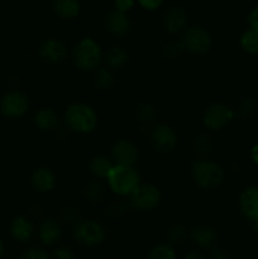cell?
I'll return each mask as SVG.
<instances>
[{
    "label": "cell",
    "instance_id": "obj_1",
    "mask_svg": "<svg viewBox=\"0 0 258 259\" xmlns=\"http://www.w3.org/2000/svg\"><path fill=\"white\" fill-rule=\"evenodd\" d=\"M65 120L68 128L77 133H90L98 125V115L90 105L72 104L67 108Z\"/></svg>",
    "mask_w": 258,
    "mask_h": 259
},
{
    "label": "cell",
    "instance_id": "obj_2",
    "mask_svg": "<svg viewBox=\"0 0 258 259\" xmlns=\"http://www.w3.org/2000/svg\"><path fill=\"white\" fill-rule=\"evenodd\" d=\"M109 186L115 194L121 196H131L132 192L138 187L139 174L133 166H119L114 164L113 169L110 171L109 176L106 177Z\"/></svg>",
    "mask_w": 258,
    "mask_h": 259
},
{
    "label": "cell",
    "instance_id": "obj_3",
    "mask_svg": "<svg viewBox=\"0 0 258 259\" xmlns=\"http://www.w3.org/2000/svg\"><path fill=\"white\" fill-rule=\"evenodd\" d=\"M72 60L76 67H78L80 70H96L103 60L100 46L91 38H83L73 48Z\"/></svg>",
    "mask_w": 258,
    "mask_h": 259
},
{
    "label": "cell",
    "instance_id": "obj_4",
    "mask_svg": "<svg viewBox=\"0 0 258 259\" xmlns=\"http://www.w3.org/2000/svg\"><path fill=\"white\" fill-rule=\"evenodd\" d=\"M191 175L201 189H214L223 184L225 174L222 167L211 161H196L191 166Z\"/></svg>",
    "mask_w": 258,
    "mask_h": 259
},
{
    "label": "cell",
    "instance_id": "obj_5",
    "mask_svg": "<svg viewBox=\"0 0 258 259\" xmlns=\"http://www.w3.org/2000/svg\"><path fill=\"white\" fill-rule=\"evenodd\" d=\"M211 35L206 29L200 27H191L185 30V33L181 37V46L182 50H186L187 52L194 53V55H204L209 52L211 48Z\"/></svg>",
    "mask_w": 258,
    "mask_h": 259
},
{
    "label": "cell",
    "instance_id": "obj_6",
    "mask_svg": "<svg viewBox=\"0 0 258 259\" xmlns=\"http://www.w3.org/2000/svg\"><path fill=\"white\" fill-rule=\"evenodd\" d=\"M76 240L86 247H95V245L101 244L105 239V230L94 220H82L77 223L73 232Z\"/></svg>",
    "mask_w": 258,
    "mask_h": 259
},
{
    "label": "cell",
    "instance_id": "obj_7",
    "mask_svg": "<svg viewBox=\"0 0 258 259\" xmlns=\"http://www.w3.org/2000/svg\"><path fill=\"white\" fill-rule=\"evenodd\" d=\"M161 201V192L156 186L139 184L131 194V204L138 210H153Z\"/></svg>",
    "mask_w": 258,
    "mask_h": 259
},
{
    "label": "cell",
    "instance_id": "obj_8",
    "mask_svg": "<svg viewBox=\"0 0 258 259\" xmlns=\"http://www.w3.org/2000/svg\"><path fill=\"white\" fill-rule=\"evenodd\" d=\"M235 118V113L225 104H212L204 114V124L211 131H219L229 125Z\"/></svg>",
    "mask_w": 258,
    "mask_h": 259
},
{
    "label": "cell",
    "instance_id": "obj_9",
    "mask_svg": "<svg viewBox=\"0 0 258 259\" xmlns=\"http://www.w3.org/2000/svg\"><path fill=\"white\" fill-rule=\"evenodd\" d=\"M29 108V100L22 91H10L0 100V111L8 118H19Z\"/></svg>",
    "mask_w": 258,
    "mask_h": 259
},
{
    "label": "cell",
    "instance_id": "obj_10",
    "mask_svg": "<svg viewBox=\"0 0 258 259\" xmlns=\"http://www.w3.org/2000/svg\"><path fill=\"white\" fill-rule=\"evenodd\" d=\"M151 141L157 151L168 153L176 147L177 137L171 126L166 125V124H159L152 131Z\"/></svg>",
    "mask_w": 258,
    "mask_h": 259
},
{
    "label": "cell",
    "instance_id": "obj_11",
    "mask_svg": "<svg viewBox=\"0 0 258 259\" xmlns=\"http://www.w3.org/2000/svg\"><path fill=\"white\" fill-rule=\"evenodd\" d=\"M239 210L250 223L258 219V186H249L243 190L239 196Z\"/></svg>",
    "mask_w": 258,
    "mask_h": 259
},
{
    "label": "cell",
    "instance_id": "obj_12",
    "mask_svg": "<svg viewBox=\"0 0 258 259\" xmlns=\"http://www.w3.org/2000/svg\"><path fill=\"white\" fill-rule=\"evenodd\" d=\"M111 156L119 166H133L138 159V149L132 142L118 141L113 146Z\"/></svg>",
    "mask_w": 258,
    "mask_h": 259
},
{
    "label": "cell",
    "instance_id": "obj_13",
    "mask_svg": "<svg viewBox=\"0 0 258 259\" xmlns=\"http://www.w3.org/2000/svg\"><path fill=\"white\" fill-rule=\"evenodd\" d=\"M39 56L48 63H60L67 57V48L58 39H47L40 45Z\"/></svg>",
    "mask_w": 258,
    "mask_h": 259
},
{
    "label": "cell",
    "instance_id": "obj_14",
    "mask_svg": "<svg viewBox=\"0 0 258 259\" xmlns=\"http://www.w3.org/2000/svg\"><path fill=\"white\" fill-rule=\"evenodd\" d=\"M105 27L115 37H124L131 30V19L126 13L115 9L106 15Z\"/></svg>",
    "mask_w": 258,
    "mask_h": 259
},
{
    "label": "cell",
    "instance_id": "obj_15",
    "mask_svg": "<svg viewBox=\"0 0 258 259\" xmlns=\"http://www.w3.org/2000/svg\"><path fill=\"white\" fill-rule=\"evenodd\" d=\"M163 24L166 29L172 34L182 32L187 24L186 12L180 7H172L164 14Z\"/></svg>",
    "mask_w": 258,
    "mask_h": 259
},
{
    "label": "cell",
    "instance_id": "obj_16",
    "mask_svg": "<svg viewBox=\"0 0 258 259\" xmlns=\"http://www.w3.org/2000/svg\"><path fill=\"white\" fill-rule=\"evenodd\" d=\"M62 235L61 225L55 219H47L40 224L39 239L45 245H53Z\"/></svg>",
    "mask_w": 258,
    "mask_h": 259
},
{
    "label": "cell",
    "instance_id": "obj_17",
    "mask_svg": "<svg viewBox=\"0 0 258 259\" xmlns=\"http://www.w3.org/2000/svg\"><path fill=\"white\" fill-rule=\"evenodd\" d=\"M55 175L48 168H38L32 175V185L37 191L48 192L55 187Z\"/></svg>",
    "mask_w": 258,
    "mask_h": 259
},
{
    "label": "cell",
    "instance_id": "obj_18",
    "mask_svg": "<svg viewBox=\"0 0 258 259\" xmlns=\"http://www.w3.org/2000/svg\"><path fill=\"white\" fill-rule=\"evenodd\" d=\"M10 232L12 235L18 240V242H28L34 234V228L32 223L27 220L25 218H15L10 225Z\"/></svg>",
    "mask_w": 258,
    "mask_h": 259
},
{
    "label": "cell",
    "instance_id": "obj_19",
    "mask_svg": "<svg viewBox=\"0 0 258 259\" xmlns=\"http://www.w3.org/2000/svg\"><path fill=\"white\" fill-rule=\"evenodd\" d=\"M56 14L62 19H73L80 13V0H52Z\"/></svg>",
    "mask_w": 258,
    "mask_h": 259
},
{
    "label": "cell",
    "instance_id": "obj_20",
    "mask_svg": "<svg viewBox=\"0 0 258 259\" xmlns=\"http://www.w3.org/2000/svg\"><path fill=\"white\" fill-rule=\"evenodd\" d=\"M192 242L201 248H210L217 240V232L210 227H196L190 233Z\"/></svg>",
    "mask_w": 258,
    "mask_h": 259
},
{
    "label": "cell",
    "instance_id": "obj_21",
    "mask_svg": "<svg viewBox=\"0 0 258 259\" xmlns=\"http://www.w3.org/2000/svg\"><path fill=\"white\" fill-rule=\"evenodd\" d=\"M34 123L38 129L40 131H52L57 126L58 124V116L55 110L50 108L42 109L35 114Z\"/></svg>",
    "mask_w": 258,
    "mask_h": 259
},
{
    "label": "cell",
    "instance_id": "obj_22",
    "mask_svg": "<svg viewBox=\"0 0 258 259\" xmlns=\"http://www.w3.org/2000/svg\"><path fill=\"white\" fill-rule=\"evenodd\" d=\"M114 164L111 163V161L106 157L98 156L95 158L91 159L90 164H89V168L90 172L94 176L99 177V179H106L110 174V171L113 169Z\"/></svg>",
    "mask_w": 258,
    "mask_h": 259
},
{
    "label": "cell",
    "instance_id": "obj_23",
    "mask_svg": "<svg viewBox=\"0 0 258 259\" xmlns=\"http://www.w3.org/2000/svg\"><path fill=\"white\" fill-rule=\"evenodd\" d=\"M240 47L249 55H258V32L248 28L240 35Z\"/></svg>",
    "mask_w": 258,
    "mask_h": 259
},
{
    "label": "cell",
    "instance_id": "obj_24",
    "mask_svg": "<svg viewBox=\"0 0 258 259\" xmlns=\"http://www.w3.org/2000/svg\"><path fill=\"white\" fill-rule=\"evenodd\" d=\"M128 52L124 48L113 47L106 53V62L113 68H120L128 62Z\"/></svg>",
    "mask_w": 258,
    "mask_h": 259
},
{
    "label": "cell",
    "instance_id": "obj_25",
    "mask_svg": "<svg viewBox=\"0 0 258 259\" xmlns=\"http://www.w3.org/2000/svg\"><path fill=\"white\" fill-rule=\"evenodd\" d=\"M147 259H176V252L169 244H158L149 250Z\"/></svg>",
    "mask_w": 258,
    "mask_h": 259
},
{
    "label": "cell",
    "instance_id": "obj_26",
    "mask_svg": "<svg viewBox=\"0 0 258 259\" xmlns=\"http://www.w3.org/2000/svg\"><path fill=\"white\" fill-rule=\"evenodd\" d=\"M136 118L141 124H149L156 118V110L147 103H142L136 109Z\"/></svg>",
    "mask_w": 258,
    "mask_h": 259
},
{
    "label": "cell",
    "instance_id": "obj_27",
    "mask_svg": "<svg viewBox=\"0 0 258 259\" xmlns=\"http://www.w3.org/2000/svg\"><path fill=\"white\" fill-rule=\"evenodd\" d=\"M114 83V76L113 73L110 72L106 68H101L96 72L95 75V85L98 86L101 90H108L113 86Z\"/></svg>",
    "mask_w": 258,
    "mask_h": 259
},
{
    "label": "cell",
    "instance_id": "obj_28",
    "mask_svg": "<svg viewBox=\"0 0 258 259\" xmlns=\"http://www.w3.org/2000/svg\"><path fill=\"white\" fill-rule=\"evenodd\" d=\"M85 194L89 200H91L93 202H96L103 197L104 190L98 181H91L89 182L88 186H86Z\"/></svg>",
    "mask_w": 258,
    "mask_h": 259
},
{
    "label": "cell",
    "instance_id": "obj_29",
    "mask_svg": "<svg viewBox=\"0 0 258 259\" xmlns=\"http://www.w3.org/2000/svg\"><path fill=\"white\" fill-rule=\"evenodd\" d=\"M257 109V103H255L254 99H244V100L240 101V104L238 105V115L240 116H250Z\"/></svg>",
    "mask_w": 258,
    "mask_h": 259
},
{
    "label": "cell",
    "instance_id": "obj_30",
    "mask_svg": "<svg viewBox=\"0 0 258 259\" xmlns=\"http://www.w3.org/2000/svg\"><path fill=\"white\" fill-rule=\"evenodd\" d=\"M211 149V142L207 137L201 136L195 141V151L200 154H206L209 153Z\"/></svg>",
    "mask_w": 258,
    "mask_h": 259
},
{
    "label": "cell",
    "instance_id": "obj_31",
    "mask_svg": "<svg viewBox=\"0 0 258 259\" xmlns=\"http://www.w3.org/2000/svg\"><path fill=\"white\" fill-rule=\"evenodd\" d=\"M22 259H50V257L46 250L40 249V248H32L23 254Z\"/></svg>",
    "mask_w": 258,
    "mask_h": 259
},
{
    "label": "cell",
    "instance_id": "obj_32",
    "mask_svg": "<svg viewBox=\"0 0 258 259\" xmlns=\"http://www.w3.org/2000/svg\"><path fill=\"white\" fill-rule=\"evenodd\" d=\"M247 22L250 29H254L258 32V4L254 5V7L250 9V12L248 13Z\"/></svg>",
    "mask_w": 258,
    "mask_h": 259
},
{
    "label": "cell",
    "instance_id": "obj_33",
    "mask_svg": "<svg viewBox=\"0 0 258 259\" xmlns=\"http://www.w3.org/2000/svg\"><path fill=\"white\" fill-rule=\"evenodd\" d=\"M185 238V229L182 227H174L172 229H169L168 232V239L171 242L177 243L181 242Z\"/></svg>",
    "mask_w": 258,
    "mask_h": 259
},
{
    "label": "cell",
    "instance_id": "obj_34",
    "mask_svg": "<svg viewBox=\"0 0 258 259\" xmlns=\"http://www.w3.org/2000/svg\"><path fill=\"white\" fill-rule=\"evenodd\" d=\"M52 259H76V255L73 254V252L68 248H58L57 250H55L53 253Z\"/></svg>",
    "mask_w": 258,
    "mask_h": 259
},
{
    "label": "cell",
    "instance_id": "obj_35",
    "mask_svg": "<svg viewBox=\"0 0 258 259\" xmlns=\"http://www.w3.org/2000/svg\"><path fill=\"white\" fill-rule=\"evenodd\" d=\"M134 5V0H115V9L119 12L126 13Z\"/></svg>",
    "mask_w": 258,
    "mask_h": 259
},
{
    "label": "cell",
    "instance_id": "obj_36",
    "mask_svg": "<svg viewBox=\"0 0 258 259\" xmlns=\"http://www.w3.org/2000/svg\"><path fill=\"white\" fill-rule=\"evenodd\" d=\"M162 2L163 0H138L141 7L147 10H156L162 4Z\"/></svg>",
    "mask_w": 258,
    "mask_h": 259
},
{
    "label": "cell",
    "instance_id": "obj_37",
    "mask_svg": "<svg viewBox=\"0 0 258 259\" xmlns=\"http://www.w3.org/2000/svg\"><path fill=\"white\" fill-rule=\"evenodd\" d=\"M250 159H252L255 166H258V143L254 144L250 149Z\"/></svg>",
    "mask_w": 258,
    "mask_h": 259
},
{
    "label": "cell",
    "instance_id": "obj_38",
    "mask_svg": "<svg viewBox=\"0 0 258 259\" xmlns=\"http://www.w3.org/2000/svg\"><path fill=\"white\" fill-rule=\"evenodd\" d=\"M76 217H77V214H76L75 210L66 209L65 211H63V218H65L66 220H70V222H72V220L76 219Z\"/></svg>",
    "mask_w": 258,
    "mask_h": 259
},
{
    "label": "cell",
    "instance_id": "obj_39",
    "mask_svg": "<svg viewBox=\"0 0 258 259\" xmlns=\"http://www.w3.org/2000/svg\"><path fill=\"white\" fill-rule=\"evenodd\" d=\"M211 259H228V257H227V254L223 252V250L215 249V250H212V253H211Z\"/></svg>",
    "mask_w": 258,
    "mask_h": 259
},
{
    "label": "cell",
    "instance_id": "obj_40",
    "mask_svg": "<svg viewBox=\"0 0 258 259\" xmlns=\"http://www.w3.org/2000/svg\"><path fill=\"white\" fill-rule=\"evenodd\" d=\"M184 259H205L204 255L199 252H191L186 255Z\"/></svg>",
    "mask_w": 258,
    "mask_h": 259
},
{
    "label": "cell",
    "instance_id": "obj_41",
    "mask_svg": "<svg viewBox=\"0 0 258 259\" xmlns=\"http://www.w3.org/2000/svg\"><path fill=\"white\" fill-rule=\"evenodd\" d=\"M252 225H253V229L258 233V219H255L254 222H252Z\"/></svg>",
    "mask_w": 258,
    "mask_h": 259
},
{
    "label": "cell",
    "instance_id": "obj_42",
    "mask_svg": "<svg viewBox=\"0 0 258 259\" xmlns=\"http://www.w3.org/2000/svg\"><path fill=\"white\" fill-rule=\"evenodd\" d=\"M3 253H4V245H3V242L0 240V258H2Z\"/></svg>",
    "mask_w": 258,
    "mask_h": 259
}]
</instances>
